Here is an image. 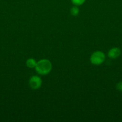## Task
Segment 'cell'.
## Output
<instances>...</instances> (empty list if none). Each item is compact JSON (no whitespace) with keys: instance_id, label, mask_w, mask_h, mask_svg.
Wrapping results in <instances>:
<instances>
[{"instance_id":"1","label":"cell","mask_w":122,"mask_h":122,"mask_svg":"<svg viewBox=\"0 0 122 122\" xmlns=\"http://www.w3.org/2000/svg\"><path fill=\"white\" fill-rule=\"evenodd\" d=\"M35 69L37 73L44 76L50 72L52 69V65L49 60L42 59L37 62Z\"/></svg>"},{"instance_id":"2","label":"cell","mask_w":122,"mask_h":122,"mask_svg":"<svg viewBox=\"0 0 122 122\" xmlns=\"http://www.w3.org/2000/svg\"><path fill=\"white\" fill-rule=\"evenodd\" d=\"M105 60V55L104 52L100 51H97L93 52L90 56V60L92 64L94 65H100L102 64Z\"/></svg>"},{"instance_id":"3","label":"cell","mask_w":122,"mask_h":122,"mask_svg":"<svg viewBox=\"0 0 122 122\" xmlns=\"http://www.w3.org/2000/svg\"><path fill=\"white\" fill-rule=\"evenodd\" d=\"M29 84L31 89L33 90H37L41 86L42 80L39 76H33L29 79Z\"/></svg>"},{"instance_id":"4","label":"cell","mask_w":122,"mask_h":122,"mask_svg":"<svg viewBox=\"0 0 122 122\" xmlns=\"http://www.w3.org/2000/svg\"><path fill=\"white\" fill-rule=\"evenodd\" d=\"M121 54V51L120 48L117 47H114L110 50V51L108 52V56L110 58L115 59V58H118Z\"/></svg>"},{"instance_id":"5","label":"cell","mask_w":122,"mask_h":122,"mask_svg":"<svg viewBox=\"0 0 122 122\" xmlns=\"http://www.w3.org/2000/svg\"><path fill=\"white\" fill-rule=\"evenodd\" d=\"M37 62L35 60L34 58H29L26 60V65L29 68H33L35 67L36 64H37Z\"/></svg>"},{"instance_id":"6","label":"cell","mask_w":122,"mask_h":122,"mask_svg":"<svg viewBox=\"0 0 122 122\" xmlns=\"http://www.w3.org/2000/svg\"><path fill=\"white\" fill-rule=\"evenodd\" d=\"M79 12H80V10L76 6L72 7L70 10L71 14L72 15H73V16H77V15H78Z\"/></svg>"},{"instance_id":"7","label":"cell","mask_w":122,"mask_h":122,"mask_svg":"<svg viewBox=\"0 0 122 122\" xmlns=\"http://www.w3.org/2000/svg\"><path fill=\"white\" fill-rule=\"evenodd\" d=\"M85 1L86 0H71V2H72V4L74 5L78 6L82 5L85 2Z\"/></svg>"},{"instance_id":"8","label":"cell","mask_w":122,"mask_h":122,"mask_svg":"<svg viewBox=\"0 0 122 122\" xmlns=\"http://www.w3.org/2000/svg\"><path fill=\"white\" fill-rule=\"evenodd\" d=\"M116 87H117V89H118V91L122 92V82H119V83H117Z\"/></svg>"}]
</instances>
